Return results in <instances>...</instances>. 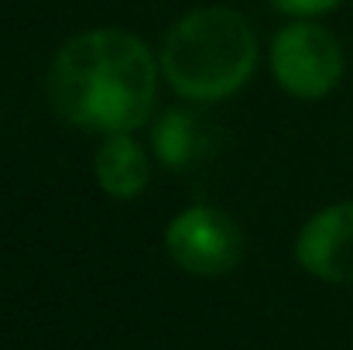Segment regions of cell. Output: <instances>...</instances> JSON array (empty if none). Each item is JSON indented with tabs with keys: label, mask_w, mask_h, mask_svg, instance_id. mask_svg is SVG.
Segmentation results:
<instances>
[{
	"label": "cell",
	"mask_w": 353,
	"mask_h": 350,
	"mask_svg": "<svg viewBox=\"0 0 353 350\" xmlns=\"http://www.w3.org/2000/svg\"><path fill=\"white\" fill-rule=\"evenodd\" d=\"M161 66L144 38L93 28L69 38L45 76L52 110L93 134H134L154 107Z\"/></svg>",
	"instance_id": "obj_1"
},
{
	"label": "cell",
	"mask_w": 353,
	"mask_h": 350,
	"mask_svg": "<svg viewBox=\"0 0 353 350\" xmlns=\"http://www.w3.org/2000/svg\"><path fill=\"white\" fill-rule=\"evenodd\" d=\"M257 35L250 21L223 3L182 14L158 52L161 79L192 104H220L240 93L257 69Z\"/></svg>",
	"instance_id": "obj_2"
},
{
	"label": "cell",
	"mask_w": 353,
	"mask_h": 350,
	"mask_svg": "<svg viewBox=\"0 0 353 350\" xmlns=\"http://www.w3.org/2000/svg\"><path fill=\"white\" fill-rule=\"evenodd\" d=\"M268 66L274 83L295 100L330 97L347 72L343 41L316 17H292L274 31L268 48Z\"/></svg>",
	"instance_id": "obj_3"
},
{
	"label": "cell",
	"mask_w": 353,
	"mask_h": 350,
	"mask_svg": "<svg viewBox=\"0 0 353 350\" xmlns=\"http://www.w3.org/2000/svg\"><path fill=\"white\" fill-rule=\"evenodd\" d=\"M165 251L182 271L220 278L243 257V231L227 210L189 206L165 227Z\"/></svg>",
	"instance_id": "obj_4"
},
{
	"label": "cell",
	"mask_w": 353,
	"mask_h": 350,
	"mask_svg": "<svg viewBox=\"0 0 353 350\" xmlns=\"http://www.w3.org/2000/svg\"><path fill=\"white\" fill-rule=\"evenodd\" d=\"M295 261L319 282L353 285V200L323 206L302 224Z\"/></svg>",
	"instance_id": "obj_5"
},
{
	"label": "cell",
	"mask_w": 353,
	"mask_h": 350,
	"mask_svg": "<svg viewBox=\"0 0 353 350\" xmlns=\"http://www.w3.org/2000/svg\"><path fill=\"white\" fill-rule=\"evenodd\" d=\"M93 175L110 200H137L151 179V165L134 134H107L93 155Z\"/></svg>",
	"instance_id": "obj_6"
},
{
	"label": "cell",
	"mask_w": 353,
	"mask_h": 350,
	"mask_svg": "<svg viewBox=\"0 0 353 350\" xmlns=\"http://www.w3.org/2000/svg\"><path fill=\"white\" fill-rule=\"evenodd\" d=\"M151 148L165 168H185L196 155V117L182 107L165 110L151 130Z\"/></svg>",
	"instance_id": "obj_7"
},
{
	"label": "cell",
	"mask_w": 353,
	"mask_h": 350,
	"mask_svg": "<svg viewBox=\"0 0 353 350\" xmlns=\"http://www.w3.org/2000/svg\"><path fill=\"white\" fill-rule=\"evenodd\" d=\"M340 3L343 0H271V7L288 17H323V14L336 10Z\"/></svg>",
	"instance_id": "obj_8"
}]
</instances>
